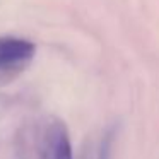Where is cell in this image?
Returning a JSON list of instances; mask_svg holds the SVG:
<instances>
[{"mask_svg":"<svg viewBox=\"0 0 159 159\" xmlns=\"http://www.w3.org/2000/svg\"><path fill=\"white\" fill-rule=\"evenodd\" d=\"M36 55V45L24 38L0 36V72L22 69Z\"/></svg>","mask_w":159,"mask_h":159,"instance_id":"cell-1","label":"cell"},{"mask_svg":"<svg viewBox=\"0 0 159 159\" xmlns=\"http://www.w3.org/2000/svg\"><path fill=\"white\" fill-rule=\"evenodd\" d=\"M41 159H74L69 130H67L65 123L58 118L52 120L45 128Z\"/></svg>","mask_w":159,"mask_h":159,"instance_id":"cell-2","label":"cell"}]
</instances>
